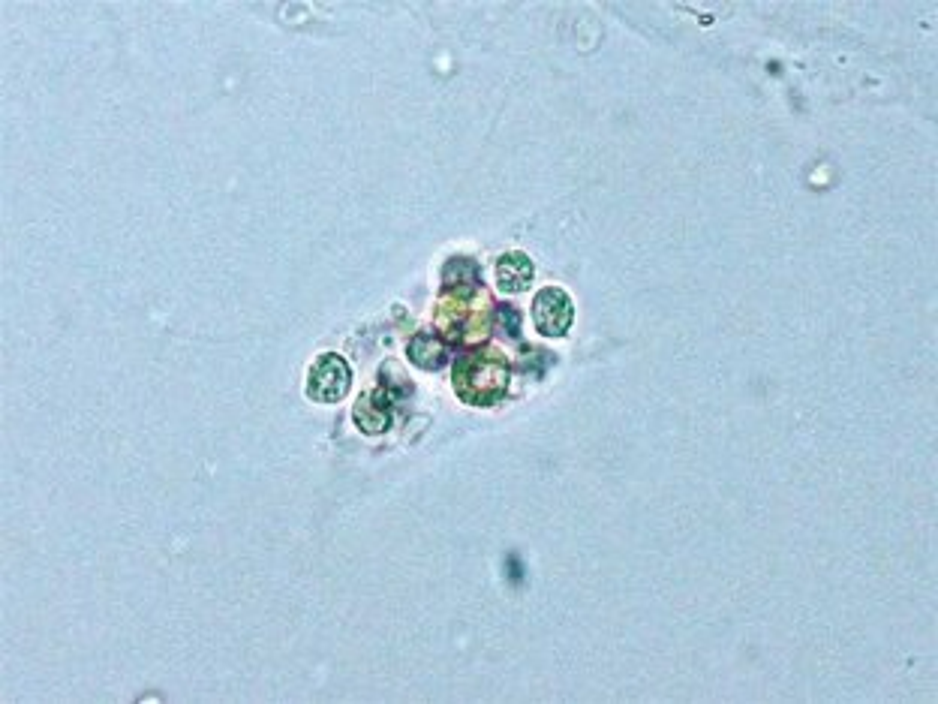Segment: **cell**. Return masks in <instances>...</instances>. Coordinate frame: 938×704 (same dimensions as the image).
I'll list each match as a JSON object with an SVG mask.
<instances>
[{"label": "cell", "instance_id": "1", "mask_svg": "<svg viewBox=\"0 0 938 704\" xmlns=\"http://www.w3.org/2000/svg\"><path fill=\"white\" fill-rule=\"evenodd\" d=\"M509 380H512L509 359L494 346L466 352L454 365V392L463 404H473V407L497 404L506 395Z\"/></svg>", "mask_w": 938, "mask_h": 704}, {"label": "cell", "instance_id": "2", "mask_svg": "<svg viewBox=\"0 0 938 704\" xmlns=\"http://www.w3.org/2000/svg\"><path fill=\"white\" fill-rule=\"evenodd\" d=\"M349 386H352V371H349V365L340 356H334V352H325V356H319L313 362L310 380H307L310 401H316V404H337V401L346 398Z\"/></svg>", "mask_w": 938, "mask_h": 704}, {"label": "cell", "instance_id": "3", "mask_svg": "<svg viewBox=\"0 0 938 704\" xmlns=\"http://www.w3.org/2000/svg\"><path fill=\"white\" fill-rule=\"evenodd\" d=\"M533 319H536L539 334H545V337H566L569 328H572V319H575V304H572L569 292H563V289H542L536 295V304H533Z\"/></svg>", "mask_w": 938, "mask_h": 704}, {"label": "cell", "instance_id": "4", "mask_svg": "<svg viewBox=\"0 0 938 704\" xmlns=\"http://www.w3.org/2000/svg\"><path fill=\"white\" fill-rule=\"evenodd\" d=\"M533 283V262L527 253H506L497 262V286L503 292H524Z\"/></svg>", "mask_w": 938, "mask_h": 704}, {"label": "cell", "instance_id": "5", "mask_svg": "<svg viewBox=\"0 0 938 704\" xmlns=\"http://www.w3.org/2000/svg\"><path fill=\"white\" fill-rule=\"evenodd\" d=\"M409 362L412 365H418L421 371H436V368H442V362H445V346L439 343V340H433V337H415L412 343H409Z\"/></svg>", "mask_w": 938, "mask_h": 704}, {"label": "cell", "instance_id": "6", "mask_svg": "<svg viewBox=\"0 0 938 704\" xmlns=\"http://www.w3.org/2000/svg\"><path fill=\"white\" fill-rule=\"evenodd\" d=\"M388 410H382L379 407V395L376 398H370V395H364L358 404H355V425L364 431V434H382L385 428H388Z\"/></svg>", "mask_w": 938, "mask_h": 704}, {"label": "cell", "instance_id": "7", "mask_svg": "<svg viewBox=\"0 0 938 704\" xmlns=\"http://www.w3.org/2000/svg\"><path fill=\"white\" fill-rule=\"evenodd\" d=\"M494 319L503 322V331H506L509 337H518V334H521V313H518L512 304H500V307L494 310Z\"/></svg>", "mask_w": 938, "mask_h": 704}]
</instances>
